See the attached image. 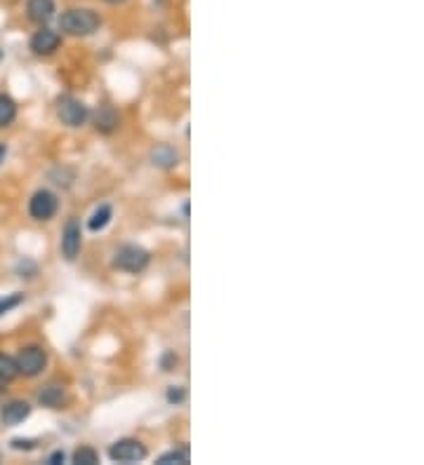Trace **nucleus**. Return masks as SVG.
I'll return each instance as SVG.
<instances>
[{"label": "nucleus", "instance_id": "nucleus-1", "mask_svg": "<svg viewBox=\"0 0 424 465\" xmlns=\"http://www.w3.org/2000/svg\"><path fill=\"white\" fill-rule=\"evenodd\" d=\"M101 19L94 10H85V7H73L62 14L60 26L64 33L69 35H90L99 28Z\"/></svg>", "mask_w": 424, "mask_h": 465}, {"label": "nucleus", "instance_id": "nucleus-2", "mask_svg": "<svg viewBox=\"0 0 424 465\" xmlns=\"http://www.w3.org/2000/svg\"><path fill=\"white\" fill-rule=\"evenodd\" d=\"M113 265L125 272H142L149 265V252L135 245L121 247L113 256Z\"/></svg>", "mask_w": 424, "mask_h": 465}, {"label": "nucleus", "instance_id": "nucleus-3", "mask_svg": "<svg viewBox=\"0 0 424 465\" xmlns=\"http://www.w3.org/2000/svg\"><path fill=\"white\" fill-rule=\"evenodd\" d=\"M108 459L116 463H137L146 459V447L137 440H121L108 449Z\"/></svg>", "mask_w": 424, "mask_h": 465}, {"label": "nucleus", "instance_id": "nucleus-4", "mask_svg": "<svg viewBox=\"0 0 424 465\" xmlns=\"http://www.w3.org/2000/svg\"><path fill=\"white\" fill-rule=\"evenodd\" d=\"M57 113H60V120L69 127H80L87 120V106L83 101L73 99V97H64L60 99V106H57Z\"/></svg>", "mask_w": 424, "mask_h": 465}, {"label": "nucleus", "instance_id": "nucleus-5", "mask_svg": "<svg viewBox=\"0 0 424 465\" xmlns=\"http://www.w3.org/2000/svg\"><path fill=\"white\" fill-rule=\"evenodd\" d=\"M17 372L24 374V376H38L43 372V367H45V350L43 348H35V345H31V348H24L17 355Z\"/></svg>", "mask_w": 424, "mask_h": 465}, {"label": "nucleus", "instance_id": "nucleus-6", "mask_svg": "<svg viewBox=\"0 0 424 465\" xmlns=\"http://www.w3.org/2000/svg\"><path fill=\"white\" fill-rule=\"evenodd\" d=\"M57 212V195L50 193V190H38L31 202H28V214L35 219V221H48L52 219Z\"/></svg>", "mask_w": 424, "mask_h": 465}, {"label": "nucleus", "instance_id": "nucleus-7", "mask_svg": "<svg viewBox=\"0 0 424 465\" xmlns=\"http://www.w3.org/2000/svg\"><path fill=\"white\" fill-rule=\"evenodd\" d=\"M57 47H60V33L50 31V28H40V31H35V35L31 38V50L40 57L52 54Z\"/></svg>", "mask_w": 424, "mask_h": 465}, {"label": "nucleus", "instance_id": "nucleus-8", "mask_svg": "<svg viewBox=\"0 0 424 465\" xmlns=\"http://www.w3.org/2000/svg\"><path fill=\"white\" fill-rule=\"evenodd\" d=\"M80 252V226L78 221H69L67 228H64V235H62V254L73 261Z\"/></svg>", "mask_w": 424, "mask_h": 465}, {"label": "nucleus", "instance_id": "nucleus-9", "mask_svg": "<svg viewBox=\"0 0 424 465\" xmlns=\"http://www.w3.org/2000/svg\"><path fill=\"white\" fill-rule=\"evenodd\" d=\"M26 12H28V19L38 21V24L50 21L55 17V0H28Z\"/></svg>", "mask_w": 424, "mask_h": 465}, {"label": "nucleus", "instance_id": "nucleus-10", "mask_svg": "<svg viewBox=\"0 0 424 465\" xmlns=\"http://www.w3.org/2000/svg\"><path fill=\"white\" fill-rule=\"evenodd\" d=\"M28 413H31V404H26V402H10L3 409V423L5 425H17L24 418H28Z\"/></svg>", "mask_w": 424, "mask_h": 465}, {"label": "nucleus", "instance_id": "nucleus-11", "mask_svg": "<svg viewBox=\"0 0 424 465\" xmlns=\"http://www.w3.org/2000/svg\"><path fill=\"white\" fill-rule=\"evenodd\" d=\"M38 400L45 404V407L60 409L62 402H64V390L60 386H48V388H43V393L38 395Z\"/></svg>", "mask_w": 424, "mask_h": 465}, {"label": "nucleus", "instance_id": "nucleus-12", "mask_svg": "<svg viewBox=\"0 0 424 465\" xmlns=\"http://www.w3.org/2000/svg\"><path fill=\"white\" fill-rule=\"evenodd\" d=\"M14 117H17V103L10 97H5V94H0V127L12 125Z\"/></svg>", "mask_w": 424, "mask_h": 465}, {"label": "nucleus", "instance_id": "nucleus-13", "mask_svg": "<svg viewBox=\"0 0 424 465\" xmlns=\"http://www.w3.org/2000/svg\"><path fill=\"white\" fill-rule=\"evenodd\" d=\"M108 221H111V207L108 205H101L99 209H94V214L90 217V221H87V226H90V231H101V228L108 226Z\"/></svg>", "mask_w": 424, "mask_h": 465}, {"label": "nucleus", "instance_id": "nucleus-14", "mask_svg": "<svg viewBox=\"0 0 424 465\" xmlns=\"http://www.w3.org/2000/svg\"><path fill=\"white\" fill-rule=\"evenodd\" d=\"M116 125H118V117H116V113L111 108H101L97 113V130L101 132H111Z\"/></svg>", "mask_w": 424, "mask_h": 465}, {"label": "nucleus", "instance_id": "nucleus-15", "mask_svg": "<svg viewBox=\"0 0 424 465\" xmlns=\"http://www.w3.org/2000/svg\"><path fill=\"white\" fill-rule=\"evenodd\" d=\"M17 374H19L17 372V362H14L12 357H7V355H0V383L12 381Z\"/></svg>", "mask_w": 424, "mask_h": 465}, {"label": "nucleus", "instance_id": "nucleus-16", "mask_svg": "<svg viewBox=\"0 0 424 465\" xmlns=\"http://www.w3.org/2000/svg\"><path fill=\"white\" fill-rule=\"evenodd\" d=\"M73 463H76V465H97L99 463V456L90 447H80L78 452L73 454Z\"/></svg>", "mask_w": 424, "mask_h": 465}, {"label": "nucleus", "instance_id": "nucleus-17", "mask_svg": "<svg viewBox=\"0 0 424 465\" xmlns=\"http://www.w3.org/2000/svg\"><path fill=\"white\" fill-rule=\"evenodd\" d=\"M153 162L160 167H172V165H177V153L170 151L167 146H163V149H158L156 153H153Z\"/></svg>", "mask_w": 424, "mask_h": 465}, {"label": "nucleus", "instance_id": "nucleus-18", "mask_svg": "<svg viewBox=\"0 0 424 465\" xmlns=\"http://www.w3.org/2000/svg\"><path fill=\"white\" fill-rule=\"evenodd\" d=\"M172 463L186 465L189 463V454L186 452H167V454H163L158 459V465H172Z\"/></svg>", "mask_w": 424, "mask_h": 465}, {"label": "nucleus", "instance_id": "nucleus-19", "mask_svg": "<svg viewBox=\"0 0 424 465\" xmlns=\"http://www.w3.org/2000/svg\"><path fill=\"white\" fill-rule=\"evenodd\" d=\"M21 301H24V294H12V297H7V299H0V317H3L7 310L17 308Z\"/></svg>", "mask_w": 424, "mask_h": 465}, {"label": "nucleus", "instance_id": "nucleus-20", "mask_svg": "<svg viewBox=\"0 0 424 465\" xmlns=\"http://www.w3.org/2000/svg\"><path fill=\"white\" fill-rule=\"evenodd\" d=\"M12 447H14V449H33L35 442H33V440H14Z\"/></svg>", "mask_w": 424, "mask_h": 465}, {"label": "nucleus", "instance_id": "nucleus-21", "mask_svg": "<svg viewBox=\"0 0 424 465\" xmlns=\"http://www.w3.org/2000/svg\"><path fill=\"white\" fill-rule=\"evenodd\" d=\"M167 400H170V402H182V400H184V390H170V393H167Z\"/></svg>", "mask_w": 424, "mask_h": 465}, {"label": "nucleus", "instance_id": "nucleus-22", "mask_svg": "<svg viewBox=\"0 0 424 465\" xmlns=\"http://www.w3.org/2000/svg\"><path fill=\"white\" fill-rule=\"evenodd\" d=\"M50 465H57V463H64V454L62 452H55L52 456H50Z\"/></svg>", "mask_w": 424, "mask_h": 465}, {"label": "nucleus", "instance_id": "nucleus-23", "mask_svg": "<svg viewBox=\"0 0 424 465\" xmlns=\"http://www.w3.org/2000/svg\"><path fill=\"white\" fill-rule=\"evenodd\" d=\"M5 153H7V149H5V144H0V162H3V158H5Z\"/></svg>", "mask_w": 424, "mask_h": 465}, {"label": "nucleus", "instance_id": "nucleus-24", "mask_svg": "<svg viewBox=\"0 0 424 465\" xmlns=\"http://www.w3.org/2000/svg\"><path fill=\"white\" fill-rule=\"evenodd\" d=\"M106 3H111V5H118V3H123V0H106Z\"/></svg>", "mask_w": 424, "mask_h": 465}, {"label": "nucleus", "instance_id": "nucleus-25", "mask_svg": "<svg viewBox=\"0 0 424 465\" xmlns=\"http://www.w3.org/2000/svg\"><path fill=\"white\" fill-rule=\"evenodd\" d=\"M0 59H3V52H0Z\"/></svg>", "mask_w": 424, "mask_h": 465}]
</instances>
